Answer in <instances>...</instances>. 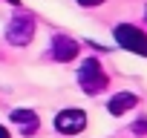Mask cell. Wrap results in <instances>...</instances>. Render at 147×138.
Masks as SVG:
<instances>
[{"label":"cell","instance_id":"9","mask_svg":"<svg viewBox=\"0 0 147 138\" xmlns=\"http://www.w3.org/2000/svg\"><path fill=\"white\" fill-rule=\"evenodd\" d=\"M78 3H81V6H101L104 0H78Z\"/></svg>","mask_w":147,"mask_h":138},{"label":"cell","instance_id":"6","mask_svg":"<svg viewBox=\"0 0 147 138\" xmlns=\"http://www.w3.org/2000/svg\"><path fill=\"white\" fill-rule=\"evenodd\" d=\"M78 40H72V38H66V35H55L52 38V55H55V60H61V63H66V60H75L78 58Z\"/></svg>","mask_w":147,"mask_h":138},{"label":"cell","instance_id":"3","mask_svg":"<svg viewBox=\"0 0 147 138\" xmlns=\"http://www.w3.org/2000/svg\"><path fill=\"white\" fill-rule=\"evenodd\" d=\"M35 17H29V15H18V17H12L9 20V26H6V40L9 43H15V46H26L32 38H35Z\"/></svg>","mask_w":147,"mask_h":138},{"label":"cell","instance_id":"1","mask_svg":"<svg viewBox=\"0 0 147 138\" xmlns=\"http://www.w3.org/2000/svg\"><path fill=\"white\" fill-rule=\"evenodd\" d=\"M78 84L87 95H98L104 86H107V72H104V66L98 58H87L78 69Z\"/></svg>","mask_w":147,"mask_h":138},{"label":"cell","instance_id":"10","mask_svg":"<svg viewBox=\"0 0 147 138\" xmlns=\"http://www.w3.org/2000/svg\"><path fill=\"white\" fill-rule=\"evenodd\" d=\"M0 138H12V135H9V129H6L3 124H0Z\"/></svg>","mask_w":147,"mask_h":138},{"label":"cell","instance_id":"5","mask_svg":"<svg viewBox=\"0 0 147 138\" xmlns=\"http://www.w3.org/2000/svg\"><path fill=\"white\" fill-rule=\"evenodd\" d=\"M9 118H12V124L20 129V135H35V132H38V127H40L38 112H35V109H26V107L12 109V112H9Z\"/></svg>","mask_w":147,"mask_h":138},{"label":"cell","instance_id":"8","mask_svg":"<svg viewBox=\"0 0 147 138\" xmlns=\"http://www.w3.org/2000/svg\"><path fill=\"white\" fill-rule=\"evenodd\" d=\"M133 132H136V135H144V132H147V118L136 121V124H133Z\"/></svg>","mask_w":147,"mask_h":138},{"label":"cell","instance_id":"7","mask_svg":"<svg viewBox=\"0 0 147 138\" xmlns=\"http://www.w3.org/2000/svg\"><path fill=\"white\" fill-rule=\"evenodd\" d=\"M138 104V98L133 95V92H118V95H113L110 98V104H107V109L113 112V115H124L127 109H133Z\"/></svg>","mask_w":147,"mask_h":138},{"label":"cell","instance_id":"4","mask_svg":"<svg viewBox=\"0 0 147 138\" xmlns=\"http://www.w3.org/2000/svg\"><path fill=\"white\" fill-rule=\"evenodd\" d=\"M84 127H87L84 109L69 107V109H61V112L55 115V129H58L61 135H78V132H84Z\"/></svg>","mask_w":147,"mask_h":138},{"label":"cell","instance_id":"2","mask_svg":"<svg viewBox=\"0 0 147 138\" xmlns=\"http://www.w3.org/2000/svg\"><path fill=\"white\" fill-rule=\"evenodd\" d=\"M115 40L121 49L127 52H136L141 58H147V35L138 29V26H130V23H118L115 26Z\"/></svg>","mask_w":147,"mask_h":138}]
</instances>
